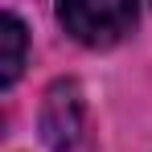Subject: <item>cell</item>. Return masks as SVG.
Instances as JSON below:
<instances>
[{"label":"cell","instance_id":"cell-1","mask_svg":"<svg viewBox=\"0 0 152 152\" xmlns=\"http://www.w3.org/2000/svg\"><path fill=\"white\" fill-rule=\"evenodd\" d=\"M140 21V8L127 0H62L58 25L86 50H111L119 45Z\"/></svg>","mask_w":152,"mask_h":152},{"label":"cell","instance_id":"cell-3","mask_svg":"<svg viewBox=\"0 0 152 152\" xmlns=\"http://www.w3.org/2000/svg\"><path fill=\"white\" fill-rule=\"evenodd\" d=\"M29 53V33L17 12H0V91H12L25 70Z\"/></svg>","mask_w":152,"mask_h":152},{"label":"cell","instance_id":"cell-2","mask_svg":"<svg viewBox=\"0 0 152 152\" xmlns=\"http://www.w3.org/2000/svg\"><path fill=\"white\" fill-rule=\"evenodd\" d=\"M82 124H86L82 86L74 78H53L45 86V95H41V111H37L41 144L50 152H70L82 140Z\"/></svg>","mask_w":152,"mask_h":152}]
</instances>
